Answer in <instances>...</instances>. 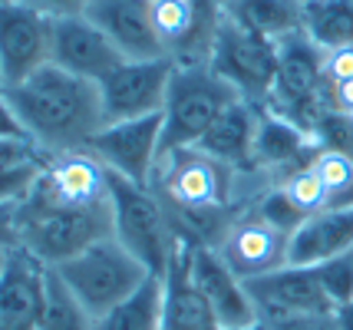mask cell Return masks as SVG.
Here are the masks:
<instances>
[{
	"label": "cell",
	"instance_id": "cell-32",
	"mask_svg": "<svg viewBox=\"0 0 353 330\" xmlns=\"http://www.w3.org/2000/svg\"><path fill=\"white\" fill-rule=\"evenodd\" d=\"M323 76H327L330 86L343 83V79H353V43L337 50H323Z\"/></svg>",
	"mask_w": 353,
	"mask_h": 330
},
{
	"label": "cell",
	"instance_id": "cell-13",
	"mask_svg": "<svg viewBox=\"0 0 353 330\" xmlns=\"http://www.w3.org/2000/svg\"><path fill=\"white\" fill-rule=\"evenodd\" d=\"M215 248L241 281H254V278L271 274V271L288 265L291 235H284L281 228L268 225L248 205L228 221V228H225V235H221Z\"/></svg>",
	"mask_w": 353,
	"mask_h": 330
},
{
	"label": "cell",
	"instance_id": "cell-35",
	"mask_svg": "<svg viewBox=\"0 0 353 330\" xmlns=\"http://www.w3.org/2000/svg\"><path fill=\"white\" fill-rule=\"evenodd\" d=\"M17 248V202L0 205V271Z\"/></svg>",
	"mask_w": 353,
	"mask_h": 330
},
{
	"label": "cell",
	"instance_id": "cell-38",
	"mask_svg": "<svg viewBox=\"0 0 353 330\" xmlns=\"http://www.w3.org/2000/svg\"><path fill=\"white\" fill-rule=\"evenodd\" d=\"M334 317H337L340 330H353V298L347 300V304H340L337 311H334Z\"/></svg>",
	"mask_w": 353,
	"mask_h": 330
},
{
	"label": "cell",
	"instance_id": "cell-40",
	"mask_svg": "<svg viewBox=\"0 0 353 330\" xmlns=\"http://www.w3.org/2000/svg\"><path fill=\"white\" fill-rule=\"evenodd\" d=\"M3 3H10V0H0V7H3Z\"/></svg>",
	"mask_w": 353,
	"mask_h": 330
},
{
	"label": "cell",
	"instance_id": "cell-37",
	"mask_svg": "<svg viewBox=\"0 0 353 330\" xmlns=\"http://www.w3.org/2000/svg\"><path fill=\"white\" fill-rule=\"evenodd\" d=\"M330 99H334V110H337V112L353 116V79L334 83V86H330Z\"/></svg>",
	"mask_w": 353,
	"mask_h": 330
},
{
	"label": "cell",
	"instance_id": "cell-26",
	"mask_svg": "<svg viewBox=\"0 0 353 330\" xmlns=\"http://www.w3.org/2000/svg\"><path fill=\"white\" fill-rule=\"evenodd\" d=\"M310 169L321 175L323 189L330 192L334 205L353 202V156L340 149H317L310 158Z\"/></svg>",
	"mask_w": 353,
	"mask_h": 330
},
{
	"label": "cell",
	"instance_id": "cell-33",
	"mask_svg": "<svg viewBox=\"0 0 353 330\" xmlns=\"http://www.w3.org/2000/svg\"><path fill=\"white\" fill-rule=\"evenodd\" d=\"M268 330H340L334 314H301L268 324Z\"/></svg>",
	"mask_w": 353,
	"mask_h": 330
},
{
	"label": "cell",
	"instance_id": "cell-12",
	"mask_svg": "<svg viewBox=\"0 0 353 330\" xmlns=\"http://www.w3.org/2000/svg\"><path fill=\"white\" fill-rule=\"evenodd\" d=\"M53 20L20 0L0 7V83L17 86L50 63Z\"/></svg>",
	"mask_w": 353,
	"mask_h": 330
},
{
	"label": "cell",
	"instance_id": "cell-1",
	"mask_svg": "<svg viewBox=\"0 0 353 330\" xmlns=\"http://www.w3.org/2000/svg\"><path fill=\"white\" fill-rule=\"evenodd\" d=\"M7 96L40 156L86 149L92 136L106 126L99 86L53 63L17 86H7Z\"/></svg>",
	"mask_w": 353,
	"mask_h": 330
},
{
	"label": "cell",
	"instance_id": "cell-25",
	"mask_svg": "<svg viewBox=\"0 0 353 330\" xmlns=\"http://www.w3.org/2000/svg\"><path fill=\"white\" fill-rule=\"evenodd\" d=\"M40 330H96V317L79 304V298L63 284V278L50 267L46 304L40 317Z\"/></svg>",
	"mask_w": 353,
	"mask_h": 330
},
{
	"label": "cell",
	"instance_id": "cell-24",
	"mask_svg": "<svg viewBox=\"0 0 353 330\" xmlns=\"http://www.w3.org/2000/svg\"><path fill=\"white\" fill-rule=\"evenodd\" d=\"M304 33L321 50L353 43V0H304Z\"/></svg>",
	"mask_w": 353,
	"mask_h": 330
},
{
	"label": "cell",
	"instance_id": "cell-30",
	"mask_svg": "<svg viewBox=\"0 0 353 330\" xmlns=\"http://www.w3.org/2000/svg\"><path fill=\"white\" fill-rule=\"evenodd\" d=\"M40 162H43V158H40ZM40 162H37V165H20V169H0V205L20 202V198L30 192Z\"/></svg>",
	"mask_w": 353,
	"mask_h": 330
},
{
	"label": "cell",
	"instance_id": "cell-8",
	"mask_svg": "<svg viewBox=\"0 0 353 330\" xmlns=\"http://www.w3.org/2000/svg\"><path fill=\"white\" fill-rule=\"evenodd\" d=\"M208 66L241 99L254 103V106H264L277 73V43L251 33L238 20H231L228 10H225Z\"/></svg>",
	"mask_w": 353,
	"mask_h": 330
},
{
	"label": "cell",
	"instance_id": "cell-19",
	"mask_svg": "<svg viewBox=\"0 0 353 330\" xmlns=\"http://www.w3.org/2000/svg\"><path fill=\"white\" fill-rule=\"evenodd\" d=\"M317 149L321 145L314 142L310 132L294 126L291 119L271 112L268 106H261L258 132H254V169L258 172H268L274 182H281L291 169L307 165Z\"/></svg>",
	"mask_w": 353,
	"mask_h": 330
},
{
	"label": "cell",
	"instance_id": "cell-11",
	"mask_svg": "<svg viewBox=\"0 0 353 330\" xmlns=\"http://www.w3.org/2000/svg\"><path fill=\"white\" fill-rule=\"evenodd\" d=\"M245 284L264 324L301 314H334V300L314 265H284Z\"/></svg>",
	"mask_w": 353,
	"mask_h": 330
},
{
	"label": "cell",
	"instance_id": "cell-9",
	"mask_svg": "<svg viewBox=\"0 0 353 330\" xmlns=\"http://www.w3.org/2000/svg\"><path fill=\"white\" fill-rule=\"evenodd\" d=\"M172 73H175V63L169 56H159V60H123L112 73H106L96 83L99 96H103L106 123L159 116L165 110Z\"/></svg>",
	"mask_w": 353,
	"mask_h": 330
},
{
	"label": "cell",
	"instance_id": "cell-29",
	"mask_svg": "<svg viewBox=\"0 0 353 330\" xmlns=\"http://www.w3.org/2000/svg\"><path fill=\"white\" fill-rule=\"evenodd\" d=\"M314 267H317L323 287H327V294L334 300V311L353 298V248L337 254V258H330V261H323V265H314Z\"/></svg>",
	"mask_w": 353,
	"mask_h": 330
},
{
	"label": "cell",
	"instance_id": "cell-5",
	"mask_svg": "<svg viewBox=\"0 0 353 330\" xmlns=\"http://www.w3.org/2000/svg\"><path fill=\"white\" fill-rule=\"evenodd\" d=\"M112 238L125 245L152 274H162L182 241V231L149 185L112 175Z\"/></svg>",
	"mask_w": 353,
	"mask_h": 330
},
{
	"label": "cell",
	"instance_id": "cell-6",
	"mask_svg": "<svg viewBox=\"0 0 353 330\" xmlns=\"http://www.w3.org/2000/svg\"><path fill=\"white\" fill-rule=\"evenodd\" d=\"M234 99H241V96L208 63L175 66L165 110H162V152L182 149V145H199L201 136L221 116V110L231 106Z\"/></svg>",
	"mask_w": 353,
	"mask_h": 330
},
{
	"label": "cell",
	"instance_id": "cell-21",
	"mask_svg": "<svg viewBox=\"0 0 353 330\" xmlns=\"http://www.w3.org/2000/svg\"><path fill=\"white\" fill-rule=\"evenodd\" d=\"M258 116L261 106L248 103V99H234L231 106L221 110L212 129L201 136L199 149L208 156L221 158L225 165L238 169V172H258L254 169V132H258Z\"/></svg>",
	"mask_w": 353,
	"mask_h": 330
},
{
	"label": "cell",
	"instance_id": "cell-20",
	"mask_svg": "<svg viewBox=\"0 0 353 330\" xmlns=\"http://www.w3.org/2000/svg\"><path fill=\"white\" fill-rule=\"evenodd\" d=\"M353 248V202L330 205L317 215H307L291 235L288 265H323Z\"/></svg>",
	"mask_w": 353,
	"mask_h": 330
},
{
	"label": "cell",
	"instance_id": "cell-23",
	"mask_svg": "<svg viewBox=\"0 0 353 330\" xmlns=\"http://www.w3.org/2000/svg\"><path fill=\"white\" fill-rule=\"evenodd\" d=\"M96 330H165L162 274H149L129 298L96 317Z\"/></svg>",
	"mask_w": 353,
	"mask_h": 330
},
{
	"label": "cell",
	"instance_id": "cell-31",
	"mask_svg": "<svg viewBox=\"0 0 353 330\" xmlns=\"http://www.w3.org/2000/svg\"><path fill=\"white\" fill-rule=\"evenodd\" d=\"M40 149L33 139H0V169H20V165H37Z\"/></svg>",
	"mask_w": 353,
	"mask_h": 330
},
{
	"label": "cell",
	"instance_id": "cell-4",
	"mask_svg": "<svg viewBox=\"0 0 353 330\" xmlns=\"http://www.w3.org/2000/svg\"><path fill=\"white\" fill-rule=\"evenodd\" d=\"M63 284L79 298L92 317H103L119 300H125L152 271L116 238H99L90 248L73 254L70 261L53 267Z\"/></svg>",
	"mask_w": 353,
	"mask_h": 330
},
{
	"label": "cell",
	"instance_id": "cell-27",
	"mask_svg": "<svg viewBox=\"0 0 353 330\" xmlns=\"http://www.w3.org/2000/svg\"><path fill=\"white\" fill-rule=\"evenodd\" d=\"M277 189L284 192V195H288V198H291L304 215H317V212H323V208H330V205H334L330 192L323 189L321 175L310 169V162L307 165H301V169H291V172L277 182Z\"/></svg>",
	"mask_w": 353,
	"mask_h": 330
},
{
	"label": "cell",
	"instance_id": "cell-22",
	"mask_svg": "<svg viewBox=\"0 0 353 330\" xmlns=\"http://www.w3.org/2000/svg\"><path fill=\"white\" fill-rule=\"evenodd\" d=\"M231 20L271 43L304 33V0H225Z\"/></svg>",
	"mask_w": 353,
	"mask_h": 330
},
{
	"label": "cell",
	"instance_id": "cell-14",
	"mask_svg": "<svg viewBox=\"0 0 353 330\" xmlns=\"http://www.w3.org/2000/svg\"><path fill=\"white\" fill-rule=\"evenodd\" d=\"M123 60L125 56L116 50V43L86 14L53 20V47H50L53 66H60L73 76L90 79V83H99Z\"/></svg>",
	"mask_w": 353,
	"mask_h": 330
},
{
	"label": "cell",
	"instance_id": "cell-15",
	"mask_svg": "<svg viewBox=\"0 0 353 330\" xmlns=\"http://www.w3.org/2000/svg\"><path fill=\"white\" fill-rule=\"evenodd\" d=\"M50 267L17 245L0 271V330H40Z\"/></svg>",
	"mask_w": 353,
	"mask_h": 330
},
{
	"label": "cell",
	"instance_id": "cell-39",
	"mask_svg": "<svg viewBox=\"0 0 353 330\" xmlns=\"http://www.w3.org/2000/svg\"><path fill=\"white\" fill-rule=\"evenodd\" d=\"M221 330H268L264 320H254V324H241V327H221Z\"/></svg>",
	"mask_w": 353,
	"mask_h": 330
},
{
	"label": "cell",
	"instance_id": "cell-2",
	"mask_svg": "<svg viewBox=\"0 0 353 330\" xmlns=\"http://www.w3.org/2000/svg\"><path fill=\"white\" fill-rule=\"evenodd\" d=\"M264 106L310 136L323 116L334 112L330 83L323 76V50L307 33H294L277 43V73Z\"/></svg>",
	"mask_w": 353,
	"mask_h": 330
},
{
	"label": "cell",
	"instance_id": "cell-16",
	"mask_svg": "<svg viewBox=\"0 0 353 330\" xmlns=\"http://www.w3.org/2000/svg\"><path fill=\"white\" fill-rule=\"evenodd\" d=\"M192 278L199 284V291L205 294V300L212 304L221 327H241V324H254L258 320L254 300L248 294V284L231 271L215 245L192 241Z\"/></svg>",
	"mask_w": 353,
	"mask_h": 330
},
{
	"label": "cell",
	"instance_id": "cell-36",
	"mask_svg": "<svg viewBox=\"0 0 353 330\" xmlns=\"http://www.w3.org/2000/svg\"><path fill=\"white\" fill-rule=\"evenodd\" d=\"M20 3H27V7H33V10H40V14L50 17V20H60V17L83 14L90 0H20Z\"/></svg>",
	"mask_w": 353,
	"mask_h": 330
},
{
	"label": "cell",
	"instance_id": "cell-18",
	"mask_svg": "<svg viewBox=\"0 0 353 330\" xmlns=\"http://www.w3.org/2000/svg\"><path fill=\"white\" fill-rule=\"evenodd\" d=\"M162 304H165V330H221L212 304L205 300L192 278V238L185 235L169 267L162 271Z\"/></svg>",
	"mask_w": 353,
	"mask_h": 330
},
{
	"label": "cell",
	"instance_id": "cell-28",
	"mask_svg": "<svg viewBox=\"0 0 353 330\" xmlns=\"http://www.w3.org/2000/svg\"><path fill=\"white\" fill-rule=\"evenodd\" d=\"M251 208H254V212H258V215H261L268 225L281 228L284 235H294V231L304 225V218H307V215H304V212H301V208H297V205H294L291 198L284 195V192L277 189V185L264 189L261 195L251 202Z\"/></svg>",
	"mask_w": 353,
	"mask_h": 330
},
{
	"label": "cell",
	"instance_id": "cell-10",
	"mask_svg": "<svg viewBox=\"0 0 353 330\" xmlns=\"http://www.w3.org/2000/svg\"><path fill=\"white\" fill-rule=\"evenodd\" d=\"M86 149L112 175H119L125 182H136V185H149L159 152H162V112L142 116V119L106 123L90 139Z\"/></svg>",
	"mask_w": 353,
	"mask_h": 330
},
{
	"label": "cell",
	"instance_id": "cell-3",
	"mask_svg": "<svg viewBox=\"0 0 353 330\" xmlns=\"http://www.w3.org/2000/svg\"><path fill=\"white\" fill-rule=\"evenodd\" d=\"M112 235V208L70 212L23 195L17 202V245L37 254L46 267L70 261L92 241Z\"/></svg>",
	"mask_w": 353,
	"mask_h": 330
},
{
	"label": "cell",
	"instance_id": "cell-17",
	"mask_svg": "<svg viewBox=\"0 0 353 330\" xmlns=\"http://www.w3.org/2000/svg\"><path fill=\"white\" fill-rule=\"evenodd\" d=\"M83 14L116 43L125 60H159L165 56L162 40L152 27L149 0H90Z\"/></svg>",
	"mask_w": 353,
	"mask_h": 330
},
{
	"label": "cell",
	"instance_id": "cell-34",
	"mask_svg": "<svg viewBox=\"0 0 353 330\" xmlns=\"http://www.w3.org/2000/svg\"><path fill=\"white\" fill-rule=\"evenodd\" d=\"M0 139H30L23 123H20V116H17L14 103H10V96H7L3 83H0Z\"/></svg>",
	"mask_w": 353,
	"mask_h": 330
},
{
	"label": "cell",
	"instance_id": "cell-41",
	"mask_svg": "<svg viewBox=\"0 0 353 330\" xmlns=\"http://www.w3.org/2000/svg\"><path fill=\"white\" fill-rule=\"evenodd\" d=\"M149 3H152V0H149Z\"/></svg>",
	"mask_w": 353,
	"mask_h": 330
},
{
	"label": "cell",
	"instance_id": "cell-7",
	"mask_svg": "<svg viewBox=\"0 0 353 330\" xmlns=\"http://www.w3.org/2000/svg\"><path fill=\"white\" fill-rule=\"evenodd\" d=\"M27 195L70 212L112 208V175L90 149H70V152L43 156Z\"/></svg>",
	"mask_w": 353,
	"mask_h": 330
}]
</instances>
